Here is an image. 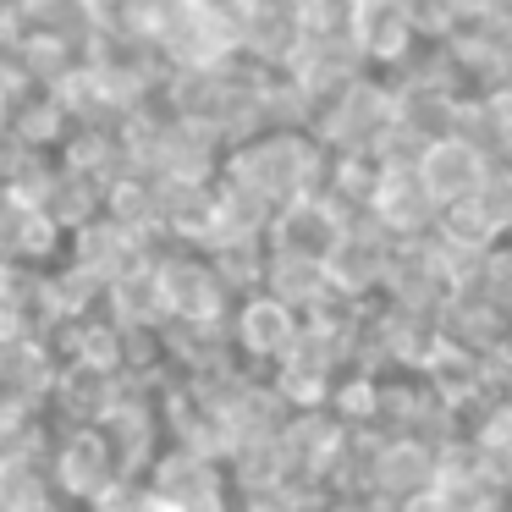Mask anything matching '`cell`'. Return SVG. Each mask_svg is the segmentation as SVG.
<instances>
[{
    "label": "cell",
    "mask_w": 512,
    "mask_h": 512,
    "mask_svg": "<svg viewBox=\"0 0 512 512\" xmlns=\"http://www.w3.org/2000/svg\"><path fill=\"white\" fill-rule=\"evenodd\" d=\"M347 45L369 72H402L424 50L413 0H353L347 6Z\"/></svg>",
    "instance_id": "cell-5"
},
{
    "label": "cell",
    "mask_w": 512,
    "mask_h": 512,
    "mask_svg": "<svg viewBox=\"0 0 512 512\" xmlns=\"http://www.w3.org/2000/svg\"><path fill=\"white\" fill-rule=\"evenodd\" d=\"M45 94L61 105V116H67L72 127H111L127 116L122 100H116V89H111V78H105L94 61H72Z\"/></svg>",
    "instance_id": "cell-11"
},
{
    "label": "cell",
    "mask_w": 512,
    "mask_h": 512,
    "mask_svg": "<svg viewBox=\"0 0 512 512\" xmlns=\"http://www.w3.org/2000/svg\"><path fill=\"white\" fill-rule=\"evenodd\" d=\"M45 474H50L56 501H72V507H89L100 490H111L116 479H127L105 424H67L61 441L50 446V457H45Z\"/></svg>",
    "instance_id": "cell-4"
},
{
    "label": "cell",
    "mask_w": 512,
    "mask_h": 512,
    "mask_svg": "<svg viewBox=\"0 0 512 512\" xmlns=\"http://www.w3.org/2000/svg\"><path fill=\"white\" fill-rule=\"evenodd\" d=\"M325 149L309 127H265V133L243 138L221 155V182H237L243 193L265 199L270 210H281L287 199L325 188Z\"/></svg>",
    "instance_id": "cell-1"
},
{
    "label": "cell",
    "mask_w": 512,
    "mask_h": 512,
    "mask_svg": "<svg viewBox=\"0 0 512 512\" xmlns=\"http://www.w3.org/2000/svg\"><path fill=\"white\" fill-rule=\"evenodd\" d=\"M23 336H34V320H28V314H17V309H6V303H0V347L23 342Z\"/></svg>",
    "instance_id": "cell-16"
},
{
    "label": "cell",
    "mask_w": 512,
    "mask_h": 512,
    "mask_svg": "<svg viewBox=\"0 0 512 512\" xmlns=\"http://www.w3.org/2000/svg\"><path fill=\"white\" fill-rule=\"evenodd\" d=\"M67 133H72V122L61 116V105L50 100L45 89H34L12 111V138L28 149V155H50V160H56V149L67 144Z\"/></svg>",
    "instance_id": "cell-13"
},
{
    "label": "cell",
    "mask_w": 512,
    "mask_h": 512,
    "mask_svg": "<svg viewBox=\"0 0 512 512\" xmlns=\"http://www.w3.org/2000/svg\"><path fill=\"white\" fill-rule=\"evenodd\" d=\"M347 6L353 0H298L303 39H347Z\"/></svg>",
    "instance_id": "cell-15"
},
{
    "label": "cell",
    "mask_w": 512,
    "mask_h": 512,
    "mask_svg": "<svg viewBox=\"0 0 512 512\" xmlns=\"http://www.w3.org/2000/svg\"><path fill=\"white\" fill-rule=\"evenodd\" d=\"M353 226V215L342 204H331L325 193H303V199H287L281 210H270V226H265V248L270 254H292V259H314L325 265L342 232Z\"/></svg>",
    "instance_id": "cell-6"
},
{
    "label": "cell",
    "mask_w": 512,
    "mask_h": 512,
    "mask_svg": "<svg viewBox=\"0 0 512 512\" xmlns=\"http://www.w3.org/2000/svg\"><path fill=\"white\" fill-rule=\"evenodd\" d=\"M78 12H105V6H116V0H72Z\"/></svg>",
    "instance_id": "cell-18"
},
{
    "label": "cell",
    "mask_w": 512,
    "mask_h": 512,
    "mask_svg": "<svg viewBox=\"0 0 512 512\" xmlns=\"http://www.w3.org/2000/svg\"><path fill=\"white\" fill-rule=\"evenodd\" d=\"M391 122H397L391 78H380V72H358L336 100H325L320 111H314L309 133L320 138L325 155H369Z\"/></svg>",
    "instance_id": "cell-2"
},
{
    "label": "cell",
    "mask_w": 512,
    "mask_h": 512,
    "mask_svg": "<svg viewBox=\"0 0 512 512\" xmlns=\"http://www.w3.org/2000/svg\"><path fill=\"white\" fill-rule=\"evenodd\" d=\"M237 28V56L265 72H281L287 56L303 45L298 0H221Z\"/></svg>",
    "instance_id": "cell-8"
},
{
    "label": "cell",
    "mask_w": 512,
    "mask_h": 512,
    "mask_svg": "<svg viewBox=\"0 0 512 512\" xmlns=\"http://www.w3.org/2000/svg\"><path fill=\"white\" fill-rule=\"evenodd\" d=\"M496 358H501V364H507V369H512V325H507V331H501V336H496Z\"/></svg>",
    "instance_id": "cell-17"
},
{
    "label": "cell",
    "mask_w": 512,
    "mask_h": 512,
    "mask_svg": "<svg viewBox=\"0 0 512 512\" xmlns=\"http://www.w3.org/2000/svg\"><path fill=\"white\" fill-rule=\"evenodd\" d=\"M149 276H155V298L166 325H226V314H232V292L215 276L210 254L166 248V254L149 259Z\"/></svg>",
    "instance_id": "cell-3"
},
{
    "label": "cell",
    "mask_w": 512,
    "mask_h": 512,
    "mask_svg": "<svg viewBox=\"0 0 512 512\" xmlns=\"http://www.w3.org/2000/svg\"><path fill=\"white\" fill-rule=\"evenodd\" d=\"M298 331H303V314L287 309L281 298H270L265 287L232 298V314H226V342L248 364H281L298 342Z\"/></svg>",
    "instance_id": "cell-7"
},
{
    "label": "cell",
    "mask_w": 512,
    "mask_h": 512,
    "mask_svg": "<svg viewBox=\"0 0 512 512\" xmlns=\"http://www.w3.org/2000/svg\"><path fill=\"white\" fill-rule=\"evenodd\" d=\"M507 243H512V237H507Z\"/></svg>",
    "instance_id": "cell-19"
},
{
    "label": "cell",
    "mask_w": 512,
    "mask_h": 512,
    "mask_svg": "<svg viewBox=\"0 0 512 512\" xmlns=\"http://www.w3.org/2000/svg\"><path fill=\"white\" fill-rule=\"evenodd\" d=\"M485 171H490V155L463 133H441V138H430V144H419V155H413V177L430 193L435 210L463 204L468 193L485 182Z\"/></svg>",
    "instance_id": "cell-9"
},
{
    "label": "cell",
    "mask_w": 512,
    "mask_h": 512,
    "mask_svg": "<svg viewBox=\"0 0 512 512\" xmlns=\"http://www.w3.org/2000/svg\"><path fill=\"white\" fill-rule=\"evenodd\" d=\"M375 474V485L380 490H391V496H424L430 490V474H435V457L424 452V446H413V441H391L386 452H380V463L369 468Z\"/></svg>",
    "instance_id": "cell-14"
},
{
    "label": "cell",
    "mask_w": 512,
    "mask_h": 512,
    "mask_svg": "<svg viewBox=\"0 0 512 512\" xmlns=\"http://www.w3.org/2000/svg\"><path fill=\"white\" fill-rule=\"evenodd\" d=\"M12 61L34 89H50L72 61H83V28H23V39L12 45Z\"/></svg>",
    "instance_id": "cell-12"
},
{
    "label": "cell",
    "mask_w": 512,
    "mask_h": 512,
    "mask_svg": "<svg viewBox=\"0 0 512 512\" xmlns=\"http://www.w3.org/2000/svg\"><path fill=\"white\" fill-rule=\"evenodd\" d=\"M358 72H369V67L358 61V50L347 45V39H303V45L287 56L281 78H287L292 89H298L303 100L320 111V105L336 100V94H342L347 83L358 78Z\"/></svg>",
    "instance_id": "cell-10"
}]
</instances>
